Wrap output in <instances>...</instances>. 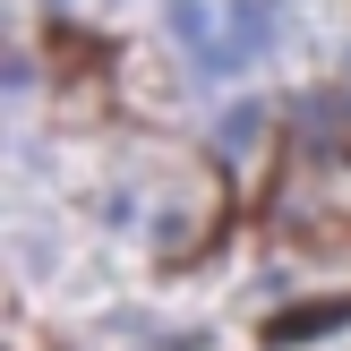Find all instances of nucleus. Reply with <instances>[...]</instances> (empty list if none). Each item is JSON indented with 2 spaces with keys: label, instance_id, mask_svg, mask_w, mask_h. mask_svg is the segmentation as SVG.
<instances>
[{
  "label": "nucleus",
  "instance_id": "nucleus-1",
  "mask_svg": "<svg viewBox=\"0 0 351 351\" xmlns=\"http://www.w3.org/2000/svg\"><path fill=\"white\" fill-rule=\"evenodd\" d=\"M343 317H351L343 300H308L300 317H274V326H266V343H283V351H291V343H317V335H335Z\"/></svg>",
  "mask_w": 351,
  "mask_h": 351
}]
</instances>
